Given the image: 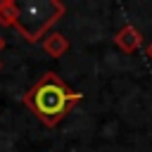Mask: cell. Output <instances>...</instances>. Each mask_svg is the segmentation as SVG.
Here are the masks:
<instances>
[{
	"instance_id": "1",
	"label": "cell",
	"mask_w": 152,
	"mask_h": 152,
	"mask_svg": "<svg viewBox=\"0 0 152 152\" xmlns=\"http://www.w3.org/2000/svg\"><path fill=\"white\" fill-rule=\"evenodd\" d=\"M81 100H83V95L78 90H74L55 71H45L21 97V102L48 128H55Z\"/></svg>"
},
{
	"instance_id": "2",
	"label": "cell",
	"mask_w": 152,
	"mask_h": 152,
	"mask_svg": "<svg viewBox=\"0 0 152 152\" xmlns=\"http://www.w3.org/2000/svg\"><path fill=\"white\" fill-rule=\"evenodd\" d=\"M64 14L66 5L62 0H26L19 2L14 28L26 43H40Z\"/></svg>"
},
{
	"instance_id": "3",
	"label": "cell",
	"mask_w": 152,
	"mask_h": 152,
	"mask_svg": "<svg viewBox=\"0 0 152 152\" xmlns=\"http://www.w3.org/2000/svg\"><path fill=\"white\" fill-rule=\"evenodd\" d=\"M114 45L119 50H124L126 55H133L140 45H142V36L133 24H124L116 33H114Z\"/></svg>"
},
{
	"instance_id": "4",
	"label": "cell",
	"mask_w": 152,
	"mask_h": 152,
	"mask_svg": "<svg viewBox=\"0 0 152 152\" xmlns=\"http://www.w3.org/2000/svg\"><path fill=\"white\" fill-rule=\"evenodd\" d=\"M40 43H43L45 55H48V57H52V59H59V57H62V55H66V52H69V48H71L69 38H66L64 33H59V31H50Z\"/></svg>"
},
{
	"instance_id": "5",
	"label": "cell",
	"mask_w": 152,
	"mask_h": 152,
	"mask_svg": "<svg viewBox=\"0 0 152 152\" xmlns=\"http://www.w3.org/2000/svg\"><path fill=\"white\" fill-rule=\"evenodd\" d=\"M19 14V2L14 0H0V26H14Z\"/></svg>"
},
{
	"instance_id": "6",
	"label": "cell",
	"mask_w": 152,
	"mask_h": 152,
	"mask_svg": "<svg viewBox=\"0 0 152 152\" xmlns=\"http://www.w3.org/2000/svg\"><path fill=\"white\" fill-rule=\"evenodd\" d=\"M145 55H147V59L152 62V40H150V43L145 45Z\"/></svg>"
},
{
	"instance_id": "7",
	"label": "cell",
	"mask_w": 152,
	"mask_h": 152,
	"mask_svg": "<svg viewBox=\"0 0 152 152\" xmlns=\"http://www.w3.org/2000/svg\"><path fill=\"white\" fill-rule=\"evenodd\" d=\"M2 48H5V38L0 36V52H2Z\"/></svg>"
},
{
	"instance_id": "8",
	"label": "cell",
	"mask_w": 152,
	"mask_h": 152,
	"mask_svg": "<svg viewBox=\"0 0 152 152\" xmlns=\"http://www.w3.org/2000/svg\"><path fill=\"white\" fill-rule=\"evenodd\" d=\"M0 71H2V62H0Z\"/></svg>"
}]
</instances>
